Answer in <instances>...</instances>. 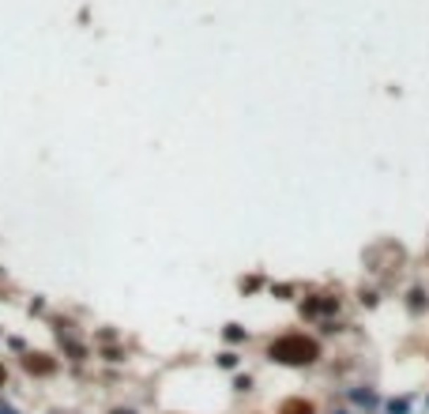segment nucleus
<instances>
[{"label": "nucleus", "instance_id": "obj_6", "mask_svg": "<svg viewBox=\"0 0 429 414\" xmlns=\"http://www.w3.org/2000/svg\"><path fill=\"white\" fill-rule=\"evenodd\" d=\"M0 384H4V365H0Z\"/></svg>", "mask_w": 429, "mask_h": 414}, {"label": "nucleus", "instance_id": "obj_7", "mask_svg": "<svg viewBox=\"0 0 429 414\" xmlns=\"http://www.w3.org/2000/svg\"><path fill=\"white\" fill-rule=\"evenodd\" d=\"M113 414H132V410H113Z\"/></svg>", "mask_w": 429, "mask_h": 414}, {"label": "nucleus", "instance_id": "obj_3", "mask_svg": "<svg viewBox=\"0 0 429 414\" xmlns=\"http://www.w3.org/2000/svg\"><path fill=\"white\" fill-rule=\"evenodd\" d=\"M27 369H30V373H53V362H46V354H30Z\"/></svg>", "mask_w": 429, "mask_h": 414}, {"label": "nucleus", "instance_id": "obj_1", "mask_svg": "<svg viewBox=\"0 0 429 414\" xmlns=\"http://www.w3.org/2000/svg\"><path fill=\"white\" fill-rule=\"evenodd\" d=\"M268 354L282 365H309L321 358V346H316V339H309V335H282V339H275L268 346Z\"/></svg>", "mask_w": 429, "mask_h": 414}, {"label": "nucleus", "instance_id": "obj_2", "mask_svg": "<svg viewBox=\"0 0 429 414\" xmlns=\"http://www.w3.org/2000/svg\"><path fill=\"white\" fill-rule=\"evenodd\" d=\"M335 309V298H316V301H305V313L309 317H321V313H332Z\"/></svg>", "mask_w": 429, "mask_h": 414}, {"label": "nucleus", "instance_id": "obj_4", "mask_svg": "<svg viewBox=\"0 0 429 414\" xmlns=\"http://www.w3.org/2000/svg\"><path fill=\"white\" fill-rule=\"evenodd\" d=\"M282 414H313V407H309V403H286Z\"/></svg>", "mask_w": 429, "mask_h": 414}, {"label": "nucleus", "instance_id": "obj_5", "mask_svg": "<svg viewBox=\"0 0 429 414\" xmlns=\"http://www.w3.org/2000/svg\"><path fill=\"white\" fill-rule=\"evenodd\" d=\"M0 414H15V410L12 407H0Z\"/></svg>", "mask_w": 429, "mask_h": 414}]
</instances>
